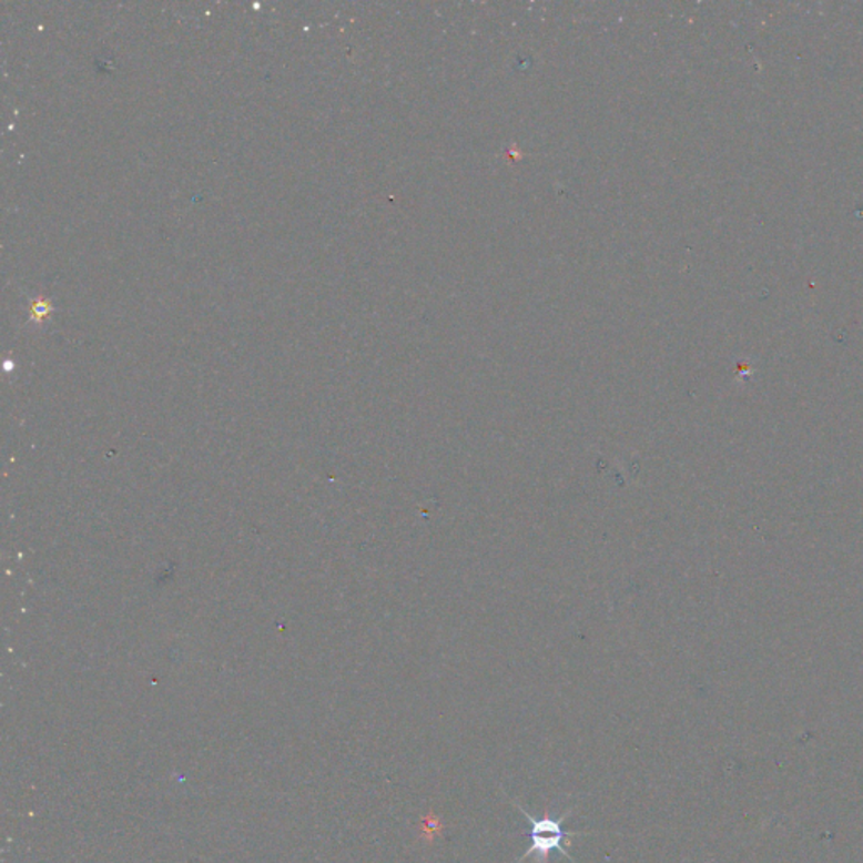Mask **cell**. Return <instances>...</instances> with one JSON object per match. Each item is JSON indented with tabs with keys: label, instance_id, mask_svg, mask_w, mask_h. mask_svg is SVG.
I'll use <instances>...</instances> for the list:
<instances>
[{
	"label": "cell",
	"instance_id": "6da1fadb",
	"mask_svg": "<svg viewBox=\"0 0 863 863\" xmlns=\"http://www.w3.org/2000/svg\"><path fill=\"white\" fill-rule=\"evenodd\" d=\"M512 804L520 810V813L527 816L528 823H530V830H528L527 835L531 840L527 852L516 860V863H524L531 855L535 856L537 863H548L554 852H558L560 855L567 856L570 862L577 863L567 849L572 845V836L590 835V832H566L562 829V823L572 813V810L566 811L560 818H551L548 810L545 811L544 816L535 818L518 801H512Z\"/></svg>",
	"mask_w": 863,
	"mask_h": 863
},
{
	"label": "cell",
	"instance_id": "7a4b0ae2",
	"mask_svg": "<svg viewBox=\"0 0 863 863\" xmlns=\"http://www.w3.org/2000/svg\"><path fill=\"white\" fill-rule=\"evenodd\" d=\"M48 313H50V304H48V302L39 301L32 306V317H35V319H41V317L47 316Z\"/></svg>",
	"mask_w": 863,
	"mask_h": 863
}]
</instances>
